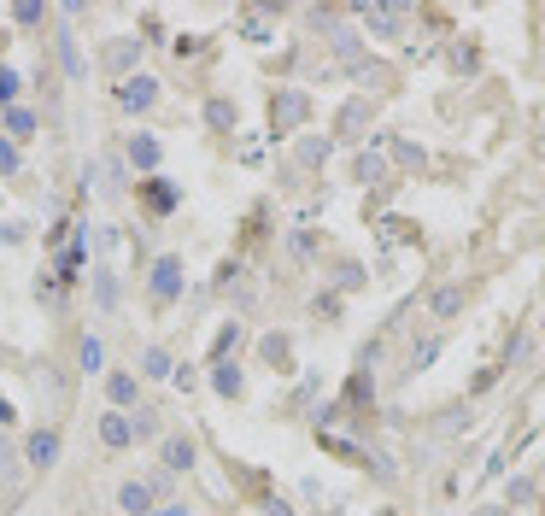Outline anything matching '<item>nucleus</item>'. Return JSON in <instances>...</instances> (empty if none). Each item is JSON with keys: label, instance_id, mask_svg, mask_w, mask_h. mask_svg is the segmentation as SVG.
<instances>
[{"label": "nucleus", "instance_id": "20", "mask_svg": "<svg viewBox=\"0 0 545 516\" xmlns=\"http://www.w3.org/2000/svg\"><path fill=\"white\" fill-rule=\"evenodd\" d=\"M30 129H35V118L24 112V106H12V112H6V141H24Z\"/></svg>", "mask_w": 545, "mask_h": 516}, {"label": "nucleus", "instance_id": "14", "mask_svg": "<svg viewBox=\"0 0 545 516\" xmlns=\"http://www.w3.org/2000/svg\"><path fill=\"white\" fill-rule=\"evenodd\" d=\"M141 376H153V382H165V376H177V364H170V352H165V347H147V358H141Z\"/></svg>", "mask_w": 545, "mask_h": 516}, {"label": "nucleus", "instance_id": "10", "mask_svg": "<svg viewBox=\"0 0 545 516\" xmlns=\"http://www.w3.org/2000/svg\"><path fill=\"white\" fill-rule=\"evenodd\" d=\"M358 18H364V24H369V30H376V35H393V30H399V24H405V6H364V12H358Z\"/></svg>", "mask_w": 545, "mask_h": 516}, {"label": "nucleus", "instance_id": "11", "mask_svg": "<svg viewBox=\"0 0 545 516\" xmlns=\"http://www.w3.org/2000/svg\"><path fill=\"white\" fill-rule=\"evenodd\" d=\"M89 182H94V194H118L123 182H118V158H94L89 165Z\"/></svg>", "mask_w": 545, "mask_h": 516}, {"label": "nucleus", "instance_id": "7", "mask_svg": "<svg viewBox=\"0 0 545 516\" xmlns=\"http://www.w3.org/2000/svg\"><path fill=\"white\" fill-rule=\"evenodd\" d=\"M100 440H106L111 452H123V446H129V440H135L129 411H106V416H100Z\"/></svg>", "mask_w": 545, "mask_h": 516}, {"label": "nucleus", "instance_id": "9", "mask_svg": "<svg viewBox=\"0 0 545 516\" xmlns=\"http://www.w3.org/2000/svg\"><path fill=\"white\" fill-rule=\"evenodd\" d=\"M118 505L129 516H153V487H147V482H123L118 487Z\"/></svg>", "mask_w": 545, "mask_h": 516}, {"label": "nucleus", "instance_id": "29", "mask_svg": "<svg viewBox=\"0 0 545 516\" xmlns=\"http://www.w3.org/2000/svg\"><path fill=\"white\" fill-rule=\"evenodd\" d=\"M153 516H188V511H182V505H158Z\"/></svg>", "mask_w": 545, "mask_h": 516}, {"label": "nucleus", "instance_id": "5", "mask_svg": "<svg viewBox=\"0 0 545 516\" xmlns=\"http://www.w3.org/2000/svg\"><path fill=\"white\" fill-rule=\"evenodd\" d=\"M141 194H147V212H153V217H170V212H177V200H182L177 182H165V177H147Z\"/></svg>", "mask_w": 545, "mask_h": 516}, {"label": "nucleus", "instance_id": "25", "mask_svg": "<svg viewBox=\"0 0 545 516\" xmlns=\"http://www.w3.org/2000/svg\"><path fill=\"white\" fill-rule=\"evenodd\" d=\"M234 347H241V323H229V329H223V335H217V358H229Z\"/></svg>", "mask_w": 545, "mask_h": 516}, {"label": "nucleus", "instance_id": "18", "mask_svg": "<svg viewBox=\"0 0 545 516\" xmlns=\"http://www.w3.org/2000/svg\"><path fill=\"white\" fill-rule=\"evenodd\" d=\"M59 65H65V77H82V53H77V35H59Z\"/></svg>", "mask_w": 545, "mask_h": 516}, {"label": "nucleus", "instance_id": "2", "mask_svg": "<svg viewBox=\"0 0 545 516\" xmlns=\"http://www.w3.org/2000/svg\"><path fill=\"white\" fill-rule=\"evenodd\" d=\"M111 94H118V106H123V112H153V100H158V82L135 71V77H123Z\"/></svg>", "mask_w": 545, "mask_h": 516}, {"label": "nucleus", "instance_id": "22", "mask_svg": "<svg viewBox=\"0 0 545 516\" xmlns=\"http://www.w3.org/2000/svg\"><path fill=\"white\" fill-rule=\"evenodd\" d=\"M206 124H212V129H234V106L229 100H212V106H206Z\"/></svg>", "mask_w": 545, "mask_h": 516}, {"label": "nucleus", "instance_id": "23", "mask_svg": "<svg viewBox=\"0 0 545 516\" xmlns=\"http://www.w3.org/2000/svg\"><path fill=\"white\" fill-rule=\"evenodd\" d=\"M12 100H18V71L0 65V106H12Z\"/></svg>", "mask_w": 545, "mask_h": 516}, {"label": "nucleus", "instance_id": "15", "mask_svg": "<svg viewBox=\"0 0 545 516\" xmlns=\"http://www.w3.org/2000/svg\"><path fill=\"white\" fill-rule=\"evenodd\" d=\"M77 364L89 376H100V364H106V347H100V335H82V347H77Z\"/></svg>", "mask_w": 545, "mask_h": 516}, {"label": "nucleus", "instance_id": "8", "mask_svg": "<svg viewBox=\"0 0 545 516\" xmlns=\"http://www.w3.org/2000/svg\"><path fill=\"white\" fill-rule=\"evenodd\" d=\"M135 53H141V42H135V35H118V42L106 47V71H118V82H123L129 65H135Z\"/></svg>", "mask_w": 545, "mask_h": 516}, {"label": "nucleus", "instance_id": "13", "mask_svg": "<svg viewBox=\"0 0 545 516\" xmlns=\"http://www.w3.org/2000/svg\"><path fill=\"white\" fill-rule=\"evenodd\" d=\"M129 165L135 170H158V141H153V135H135V141H129Z\"/></svg>", "mask_w": 545, "mask_h": 516}, {"label": "nucleus", "instance_id": "1", "mask_svg": "<svg viewBox=\"0 0 545 516\" xmlns=\"http://www.w3.org/2000/svg\"><path fill=\"white\" fill-rule=\"evenodd\" d=\"M182 276H188V270H182V258H177V253L153 258V276H147V293H153L158 305H170V300L182 293Z\"/></svg>", "mask_w": 545, "mask_h": 516}, {"label": "nucleus", "instance_id": "24", "mask_svg": "<svg viewBox=\"0 0 545 516\" xmlns=\"http://www.w3.org/2000/svg\"><path fill=\"white\" fill-rule=\"evenodd\" d=\"M12 170H18V141L0 135V177H12Z\"/></svg>", "mask_w": 545, "mask_h": 516}, {"label": "nucleus", "instance_id": "28", "mask_svg": "<svg viewBox=\"0 0 545 516\" xmlns=\"http://www.w3.org/2000/svg\"><path fill=\"white\" fill-rule=\"evenodd\" d=\"M12 423H18V411H12V399L0 393V428H12Z\"/></svg>", "mask_w": 545, "mask_h": 516}, {"label": "nucleus", "instance_id": "16", "mask_svg": "<svg viewBox=\"0 0 545 516\" xmlns=\"http://www.w3.org/2000/svg\"><path fill=\"white\" fill-rule=\"evenodd\" d=\"M94 305H100V311H111V305H118V276H111L106 264L94 270Z\"/></svg>", "mask_w": 545, "mask_h": 516}, {"label": "nucleus", "instance_id": "21", "mask_svg": "<svg viewBox=\"0 0 545 516\" xmlns=\"http://www.w3.org/2000/svg\"><path fill=\"white\" fill-rule=\"evenodd\" d=\"M457 305H464V288H457V282L435 293V317H457Z\"/></svg>", "mask_w": 545, "mask_h": 516}, {"label": "nucleus", "instance_id": "6", "mask_svg": "<svg viewBox=\"0 0 545 516\" xmlns=\"http://www.w3.org/2000/svg\"><path fill=\"white\" fill-rule=\"evenodd\" d=\"M158 458H165V470H170V475H182V470H194V458H200V452H194V440H188V435H170L165 446H158Z\"/></svg>", "mask_w": 545, "mask_h": 516}, {"label": "nucleus", "instance_id": "4", "mask_svg": "<svg viewBox=\"0 0 545 516\" xmlns=\"http://www.w3.org/2000/svg\"><path fill=\"white\" fill-rule=\"evenodd\" d=\"M305 112H311V100H305V94H293V89H288V94H282L276 106H270V129H276V135H288V129L300 124Z\"/></svg>", "mask_w": 545, "mask_h": 516}, {"label": "nucleus", "instance_id": "3", "mask_svg": "<svg viewBox=\"0 0 545 516\" xmlns=\"http://www.w3.org/2000/svg\"><path fill=\"white\" fill-rule=\"evenodd\" d=\"M24 463H30V470H53L59 463V428H42V435L24 440Z\"/></svg>", "mask_w": 545, "mask_h": 516}, {"label": "nucleus", "instance_id": "17", "mask_svg": "<svg viewBox=\"0 0 545 516\" xmlns=\"http://www.w3.org/2000/svg\"><path fill=\"white\" fill-rule=\"evenodd\" d=\"M106 393H111V411H123V405H135V376H106Z\"/></svg>", "mask_w": 545, "mask_h": 516}, {"label": "nucleus", "instance_id": "30", "mask_svg": "<svg viewBox=\"0 0 545 516\" xmlns=\"http://www.w3.org/2000/svg\"><path fill=\"white\" fill-rule=\"evenodd\" d=\"M6 42H12V35H6V30H0V47H6Z\"/></svg>", "mask_w": 545, "mask_h": 516}, {"label": "nucleus", "instance_id": "26", "mask_svg": "<svg viewBox=\"0 0 545 516\" xmlns=\"http://www.w3.org/2000/svg\"><path fill=\"white\" fill-rule=\"evenodd\" d=\"M300 158H305V165H323V158H329V141H305Z\"/></svg>", "mask_w": 545, "mask_h": 516}, {"label": "nucleus", "instance_id": "27", "mask_svg": "<svg viewBox=\"0 0 545 516\" xmlns=\"http://www.w3.org/2000/svg\"><path fill=\"white\" fill-rule=\"evenodd\" d=\"M264 358H270V364H282V358H288V340L270 335V340H264Z\"/></svg>", "mask_w": 545, "mask_h": 516}, {"label": "nucleus", "instance_id": "19", "mask_svg": "<svg viewBox=\"0 0 545 516\" xmlns=\"http://www.w3.org/2000/svg\"><path fill=\"white\" fill-rule=\"evenodd\" d=\"M241 35L246 42H270V18L264 12H241Z\"/></svg>", "mask_w": 545, "mask_h": 516}, {"label": "nucleus", "instance_id": "12", "mask_svg": "<svg viewBox=\"0 0 545 516\" xmlns=\"http://www.w3.org/2000/svg\"><path fill=\"white\" fill-rule=\"evenodd\" d=\"M212 387L223 393V399H241V370H234L229 358H217V364H212Z\"/></svg>", "mask_w": 545, "mask_h": 516}]
</instances>
